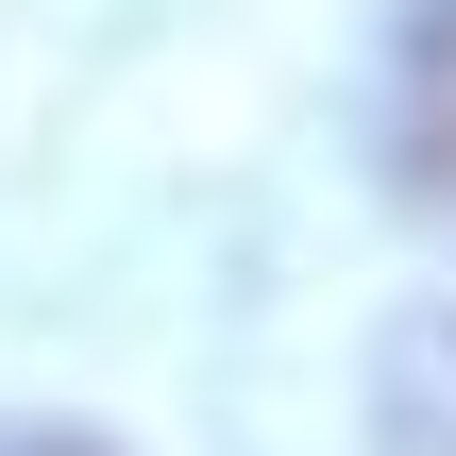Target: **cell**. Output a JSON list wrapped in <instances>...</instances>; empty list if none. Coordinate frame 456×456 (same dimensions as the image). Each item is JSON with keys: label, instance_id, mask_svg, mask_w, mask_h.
Masks as SVG:
<instances>
[{"label": "cell", "instance_id": "2", "mask_svg": "<svg viewBox=\"0 0 456 456\" xmlns=\"http://www.w3.org/2000/svg\"><path fill=\"white\" fill-rule=\"evenodd\" d=\"M0 456H118V440H85V423H0Z\"/></svg>", "mask_w": 456, "mask_h": 456}, {"label": "cell", "instance_id": "1", "mask_svg": "<svg viewBox=\"0 0 456 456\" xmlns=\"http://www.w3.org/2000/svg\"><path fill=\"white\" fill-rule=\"evenodd\" d=\"M372 152L406 203L456 220V0H406L389 17V85H372Z\"/></svg>", "mask_w": 456, "mask_h": 456}]
</instances>
